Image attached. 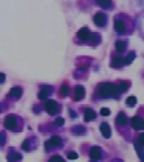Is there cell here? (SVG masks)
Instances as JSON below:
<instances>
[{
	"instance_id": "1",
	"label": "cell",
	"mask_w": 144,
	"mask_h": 162,
	"mask_svg": "<svg viewBox=\"0 0 144 162\" xmlns=\"http://www.w3.org/2000/svg\"><path fill=\"white\" fill-rule=\"evenodd\" d=\"M118 88L116 84L103 83L98 86V95L100 98H116L118 97Z\"/></svg>"
},
{
	"instance_id": "2",
	"label": "cell",
	"mask_w": 144,
	"mask_h": 162,
	"mask_svg": "<svg viewBox=\"0 0 144 162\" xmlns=\"http://www.w3.org/2000/svg\"><path fill=\"white\" fill-rule=\"evenodd\" d=\"M4 126H5L8 130L17 131L18 126H20V120H18L14 115H8L5 117V120H4Z\"/></svg>"
},
{
	"instance_id": "3",
	"label": "cell",
	"mask_w": 144,
	"mask_h": 162,
	"mask_svg": "<svg viewBox=\"0 0 144 162\" xmlns=\"http://www.w3.org/2000/svg\"><path fill=\"white\" fill-rule=\"evenodd\" d=\"M45 109H46V112L49 113V115H55V113L58 112V109H59V106H58V103H57L55 101H53V99H48V101L45 102Z\"/></svg>"
},
{
	"instance_id": "4",
	"label": "cell",
	"mask_w": 144,
	"mask_h": 162,
	"mask_svg": "<svg viewBox=\"0 0 144 162\" xmlns=\"http://www.w3.org/2000/svg\"><path fill=\"white\" fill-rule=\"evenodd\" d=\"M63 144V142L59 136H52L49 140L45 143V148L46 149H50V148H57V147H61Z\"/></svg>"
},
{
	"instance_id": "5",
	"label": "cell",
	"mask_w": 144,
	"mask_h": 162,
	"mask_svg": "<svg viewBox=\"0 0 144 162\" xmlns=\"http://www.w3.org/2000/svg\"><path fill=\"white\" fill-rule=\"evenodd\" d=\"M130 122H131V126L135 130H144V118L139 116H134Z\"/></svg>"
},
{
	"instance_id": "6",
	"label": "cell",
	"mask_w": 144,
	"mask_h": 162,
	"mask_svg": "<svg viewBox=\"0 0 144 162\" xmlns=\"http://www.w3.org/2000/svg\"><path fill=\"white\" fill-rule=\"evenodd\" d=\"M94 23L97 26H99V27L104 26L105 23H107V16H105L104 13H102V12H98L94 16Z\"/></svg>"
},
{
	"instance_id": "7",
	"label": "cell",
	"mask_w": 144,
	"mask_h": 162,
	"mask_svg": "<svg viewBox=\"0 0 144 162\" xmlns=\"http://www.w3.org/2000/svg\"><path fill=\"white\" fill-rule=\"evenodd\" d=\"M114 30H116L118 34H124L126 31V23L121 18H116L114 20Z\"/></svg>"
},
{
	"instance_id": "8",
	"label": "cell",
	"mask_w": 144,
	"mask_h": 162,
	"mask_svg": "<svg viewBox=\"0 0 144 162\" xmlns=\"http://www.w3.org/2000/svg\"><path fill=\"white\" fill-rule=\"evenodd\" d=\"M89 154H90V158L93 161H97L99 158H102V149L99 147H92L89 151Z\"/></svg>"
},
{
	"instance_id": "9",
	"label": "cell",
	"mask_w": 144,
	"mask_h": 162,
	"mask_svg": "<svg viewBox=\"0 0 144 162\" xmlns=\"http://www.w3.org/2000/svg\"><path fill=\"white\" fill-rule=\"evenodd\" d=\"M90 36H92V34H90V30H89L88 27H83V28H81V30L77 32V37H79L80 40H83V41L89 40Z\"/></svg>"
},
{
	"instance_id": "10",
	"label": "cell",
	"mask_w": 144,
	"mask_h": 162,
	"mask_svg": "<svg viewBox=\"0 0 144 162\" xmlns=\"http://www.w3.org/2000/svg\"><path fill=\"white\" fill-rule=\"evenodd\" d=\"M100 132H102V135L105 138V139H108V138H111V127L107 122H103L102 125H100Z\"/></svg>"
},
{
	"instance_id": "11",
	"label": "cell",
	"mask_w": 144,
	"mask_h": 162,
	"mask_svg": "<svg viewBox=\"0 0 144 162\" xmlns=\"http://www.w3.org/2000/svg\"><path fill=\"white\" fill-rule=\"evenodd\" d=\"M75 99L76 101H80V99H83L85 97V89L84 86H81V85H77V86H75Z\"/></svg>"
},
{
	"instance_id": "12",
	"label": "cell",
	"mask_w": 144,
	"mask_h": 162,
	"mask_svg": "<svg viewBox=\"0 0 144 162\" xmlns=\"http://www.w3.org/2000/svg\"><path fill=\"white\" fill-rule=\"evenodd\" d=\"M116 123L118 126H126L127 123H129V120H127V117L125 113H118L117 117H116Z\"/></svg>"
},
{
	"instance_id": "13",
	"label": "cell",
	"mask_w": 144,
	"mask_h": 162,
	"mask_svg": "<svg viewBox=\"0 0 144 162\" xmlns=\"http://www.w3.org/2000/svg\"><path fill=\"white\" fill-rule=\"evenodd\" d=\"M52 86H42V89L40 90V93H39V99L40 101H45L46 97L52 93Z\"/></svg>"
},
{
	"instance_id": "14",
	"label": "cell",
	"mask_w": 144,
	"mask_h": 162,
	"mask_svg": "<svg viewBox=\"0 0 144 162\" xmlns=\"http://www.w3.org/2000/svg\"><path fill=\"white\" fill-rule=\"evenodd\" d=\"M124 64H125V58H122V57H114L113 61L111 62V67H114V68L122 67Z\"/></svg>"
},
{
	"instance_id": "15",
	"label": "cell",
	"mask_w": 144,
	"mask_h": 162,
	"mask_svg": "<svg viewBox=\"0 0 144 162\" xmlns=\"http://www.w3.org/2000/svg\"><path fill=\"white\" fill-rule=\"evenodd\" d=\"M21 95H22V89L18 88V86L12 88L11 90H9V97L11 98H20Z\"/></svg>"
},
{
	"instance_id": "16",
	"label": "cell",
	"mask_w": 144,
	"mask_h": 162,
	"mask_svg": "<svg viewBox=\"0 0 144 162\" xmlns=\"http://www.w3.org/2000/svg\"><path fill=\"white\" fill-rule=\"evenodd\" d=\"M95 117H97V115H95V112L93 111V109H86V111H85V117L84 118H85L86 122L94 120Z\"/></svg>"
},
{
	"instance_id": "17",
	"label": "cell",
	"mask_w": 144,
	"mask_h": 162,
	"mask_svg": "<svg viewBox=\"0 0 144 162\" xmlns=\"http://www.w3.org/2000/svg\"><path fill=\"white\" fill-rule=\"evenodd\" d=\"M21 158H22L21 153H16V152H13L12 153V151H11V153L8 154V161L9 162H16V161H20Z\"/></svg>"
},
{
	"instance_id": "18",
	"label": "cell",
	"mask_w": 144,
	"mask_h": 162,
	"mask_svg": "<svg viewBox=\"0 0 144 162\" xmlns=\"http://www.w3.org/2000/svg\"><path fill=\"white\" fill-rule=\"evenodd\" d=\"M116 50L118 53H124L125 50H126V42L122 41V40H118L116 42Z\"/></svg>"
},
{
	"instance_id": "19",
	"label": "cell",
	"mask_w": 144,
	"mask_h": 162,
	"mask_svg": "<svg viewBox=\"0 0 144 162\" xmlns=\"http://www.w3.org/2000/svg\"><path fill=\"white\" fill-rule=\"evenodd\" d=\"M129 86H130V84H129V83H126V81H121V83H120V84L117 85V88H118V92H120V94L126 92V90L129 89Z\"/></svg>"
},
{
	"instance_id": "20",
	"label": "cell",
	"mask_w": 144,
	"mask_h": 162,
	"mask_svg": "<svg viewBox=\"0 0 144 162\" xmlns=\"http://www.w3.org/2000/svg\"><path fill=\"white\" fill-rule=\"evenodd\" d=\"M95 2L103 8H108L109 5H111V0H95Z\"/></svg>"
},
{
	"instance_id": "21",
	"label": "cell",
	"mask_w": 144,
	"mask_h": 162,
	"mask_svg": "<svg viewBox=\"0 0 144 162\" xmlns=\"http://www.w3.org/2000/svg\"><path fill=\"white\" fill-rule=\"evenodd\" d=\"M68 94H70V88L67 86V85H62V88H61V95H62V97H67Z\"/></svg>"
},
{
	"instance_id": "22",
	"label": "cell",
	"mask_w": 144,
	"mask_h": 162,
	"mask_svg": "<svg viewBox=\"0 0 144 162\" xmlns=\"http://www.w3.org/2000/svg\"><path fill=\"white\" fill-rule=\"evenodd\" d=\"M126 104H127L129 107H134L136 104V98L135 97H129L126 99Z\"/></svg>"
},
{
	"instance_id": "23",
	"label": "cell",
	"mask_w": 144,
	"mask_h": 162,
	"mask_svg": "<svg viewBox=\"0 0 144 162\" xmlns=\"http://www.w3.org/2000/svg\"><path fill=\"white\" fill-rule=\"evenodd\" d=\"M134 58H135V54L134 53H131V54H129L126 58H125V64H130L131 62L134 61Z\"/></svg>"
},
{
	"instance_id": "24",
	"label": "cell",
	"mask_w": 144,
	"mask_h": 162,
	"mask_svg": "<svg viewBox=\"0 0 144 162\" xmlns=\"http://www.w3.org/2000/svg\"><path fill=\"white\" fill-rule=\"evenodd\" d=\"M49 162H64V160L61 156H53L49 158Z\"/></svg>"
},
{
	"instance_id": "25",
	"label": "cell",
	"mask_w": 144,
	"mask_h": 162,
	"mask_svg": "<svg viewBox=\"0 0 144 162\" xmlns=\"http://www.w3.org/2000/svg\"><path fill=\"white\" fill-rule=\"evenodd\" d=\"M136 142H138L142 147H144V132H142V134L138 136V140H136Z\"/></svg>"
},
{
	"instance_id": "26",
	"label": "cell",
	"mask_w": 144,
	"mask_h": 162,
	"mask_svg": "<svg viewBox=\"0 0 144 162\" xmlns=\"http://www.w3.org/2000/svg\"><path fill=\"white\" fill-rule=\"evenodd\" d=\"M109 113H111V111H109L108 108H102L100 109V115L102 116H109Z\"/></svg>"
},
{
	"instance_id": "27",
	"label": "cell",
	"mask_w": 144,
	"mask_h": 162,
	"mask_svg": "<svg viewBox=\"0 0 144 162\" xmlns=\"http://www.w3.org/2000/svg\"><path fill=\"white\" fill-rule=\"evenodd\" d=\"M67 157H68L70 160H76L79 156H77V153H76V152H70V153L67 154Z\"/></svg>"
},
{
	"instance_id": "28",
	"label": "cell",
	"mask_w": 144,
	"mask_h": 162,
	"mask_svg": "<svg viewBox=\"0 0 144 162\" xmlns=\"http://www.w3.org/2000/svg\"><path fill=\"white\" fill-rule=\"evenodd\" d=\"M90 40H93V42H98L100 40V37L97 34H92V36H90Z\"/></svg>"
},
{
	"instance_id": "29",
	"label": "cell",
	"mask_w": 144,
	"mask_h": 162,
	"mask_svg": "<svg viewBox=\"0 0 144 162\" xmlns=\"http://www.w3.org/2000/svg\"><path fill=\"white\" fill-rule=\"evenodd\" d=\"M63 123H64V120H63L62 117H58V118L55 120V125H57V126H62Z\"/></svg>"
},
{
	"instance_id": "30",
	"label": "cell",
	"mask_w": 144,
	"mask_h": 162,
	"mask_svg": "<svg viewBox=\"0 0 144 162\" xmlns=\"http://www.w3.org/2000/svg\"><path fill=\"white\" fill-rule=\"evenodd\" d=\"M4 144H5V134L2 132L0 134V145H4Z\"/></svg>"
},
{
	"instance_id": "31",
	"label": "cell",
	"mask_w": 144,
	"mask_h": 162,
	"mask_svg": "<svg viewBox=\"0 0 144 162\" xmlns=\"http://www.w3.org/2000/svg\"><path fill=\"white\" fill-rule=\"evenodd\" d=\"M22 148L25 149V151H28V149H30V147H28V140H26L25 143H23V144H22Z\"/></svg>"
},
{
	"instance_id": "32",
	"label": "cell",
	"mask_w": 144,
	"mask_h": 162,
	"mask_svg": "<svg viewBox=\"0 0 144 162\" xmlns=\"http://www.w3.org/2000/svg\"><path fill=\"white\" fill-rule=\"evenodd\" d=\"M4 81H5V75H4V73H0V84L4 83Z\"/></svg>"
},
{
	"instance_id": "33",
	"label": "cell",
	"mask_w": 144,
	"mask_h": 162,
	"mask_svg": "<svg viewBox=\"0 0 144 162\" xmlns=\"http://www.w3.org/2000/svg\"><path fill=\"white\" fill-rule=\"evenodd\" d=\"M142 161H143V162H144V154H143V156H142Z\"/></svg>"
},
{
	"instance_id": "34",
	"label": "cell",
	"mask_w": 144,
	"mask_h": 162,
	"mask_svg": "<svg viewBox=\"0 0 144 162\" xmlns=\"http://www.w3.org/2000/svg\"><path fill=\"white\" fill-rule=\"evenodd\" d=\"M93 162H95V161H93Z\"/></svg>"
}]
</instances>
